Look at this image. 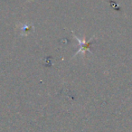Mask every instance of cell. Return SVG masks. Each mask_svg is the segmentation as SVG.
<instances>
[{
    "label": "cell",
    "instance_id": "cell-1",
    "mask_svg": "<svg viewBox=\"0 0 132 132\" xmlns=\"http://www.w3.org/2000/svg\"><path fill=\"white\" fill-rule=\"evenodd\" d=\"M72 34L73 35L74 38H75L76 40H77L78 42H79L80 45H81V48H80V49L77 51V53H76L75 54L73 55V57H74V56H76V55H78L79 53H82V55H83V56H85V55H86V52L88 51V50H90V44H92V42H93V39H94V37H95V36L92 37V38L90 39V41H86L85 39L81 40V38H79V37H78L77 35H76L75 34L73 33V32H72Z\"/></svg>",
    "mask_w": 132,
    "mask_h": 132
},
{
    "label": "cell",
    "instance_id": "cell-2",
    "mask_svg": "<svg viewBox=\"0 0 132 132\" xmlns=\"http://www.w3.org/2000/svg\"><path fill=\"white\" fill-rule=\"evenodd\" d=\"M21 31H22V35H27L28 33L30 32V30L34 29V26L32 24H26V26H21Z\"/></svg>",
    "mask_w": 132,
    "mask_h": 132
}]
</instances>
